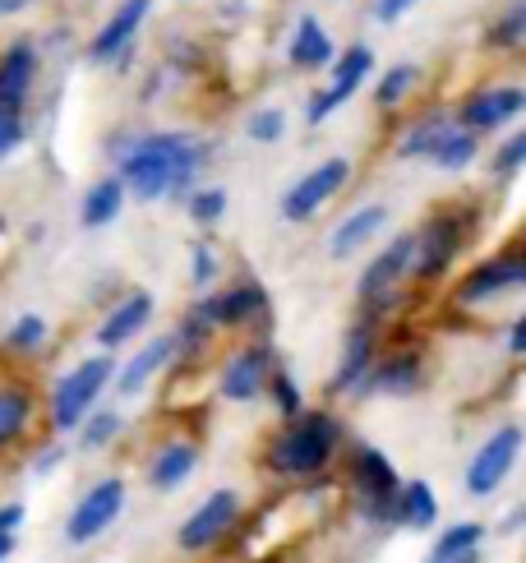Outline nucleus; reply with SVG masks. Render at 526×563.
I'll list each match as a JSON object with an SVG mask.
<instances>
[{
	"label": "nucleus",
	"instance_id": "obj_1",
	"mask_svg": "<svg viewBox=\"0 0 526 563\" xmlns=\"http://www.w3.org/2000/svg\"><path fill=\"white\" fill-rule=\"evenodd\" d=\"M208 148L189 134H149L130 139L121 153V180L139 203H157L166 195H180L189 176H199Z\"/></svg>",
	"mask_w": 526,
	"mask_h": 563
},
{
	"label": "nucleus",
	"instance_id": "obj_2",
	"mask_svg": "<svg viewBox=\"0 0 526 563\" xmlns=\"http://www.w3.org/2000/svg\"><path fill=\"white\" fill-rule=\"evenodd\" d=\"M342 449V426L328 411H296L292 426H286L273 449H269V466L282 481H309L319 476L324 466L332 462V453Z\"/></svg>",
	"mask_w": 526,
	"mask_h": 563
},
{
	"label": "nucleus",
	"instance_id": "obj_3",
	"mask_svg": "<svg viewBox=\"0 0 526 563\" xmlns=\"http://www.w3.org/2000/svg\"><path fill=\"white\" fill-rule=\"evenodd\" d=\"M347 481L355 489V504L370 522H397V472L388 453H379L374 443H361V449H351V462H347Z\"/></svg>",
	"mask_w": 526,
	"mask_h": 563
},
{
	"label": "nucleus",
	"instance_id": "obj_4",
	"mask_svg": "<svg viewBox=\"0 0 526 563\" xmlns=\"http://www.w3.org/2000/svg\"><path fill=\"white\" fill-rule=\"evenodd\" d=\"M111 374H116V361L107 356H88V361H79L75 369L65 374V379L56 384V393H52V420H56V430H79V420L98 407V397H102V388L111 384Z\"/></svg>",
	"mask_w": 526,
	"mask_h": 563
},
{
	"label": "nucleus",
	"instance_id": "obj_5",
	"mask_svg": "<svg viewBox=\"0 0 526 563\" xmlns=\"http://www.w3.org/2000/svg\"><path fill=\"white\" fill-rule=\"evenodd\" d=\"M467 245V227H462V213H435L425 227H420V236H412V260H406V277H416V282H439L452 260L462 254Z\"/></svg>",
	"mask_w": 526,
	"mask_h": 563
},
{
	"label": "nucleus",
	"instance_id": "obj_6",
	"mask_svg": "<svg viewBox=\"0 0 526 563\" xmlns=\"http://www.w3.org/2000/svg\"><path fill=\"white\" fill-rule=\"evenodd\" d=\"M522 457V426H504L494 430L481 449H475L471 466H467V489L475 499H490L498 485H504L513 476V466Z\"/></svg>",
	"mask_w": 526,
	"mask_h": 563
},
{
	"label": "nucleus",
	"instance_id": "obj_7",
	"mask_svg": "<svg viewBox=\"0 0 526 563\" xmlns=\"http://www.w3.org/2000/svg\"><path fill=\"white\" fill-rule=\"evenodd\" d=\"M121 508H125V481L121 476H107L88 489V495L75 504V512H69V522H65V541L69 545H88V541H98V536L121 518Z\"/></svg>",
	"mask_w": 526,
	"mask_h": 563
},
{
	"label": "nucleus",
	"instance_id": "obj_8",
	"mask_svg": "<svg viewBox=\"0 0 526 563\" xmlns=\"http://www.w3.org/2000/svg\"><path fill=\"white\" fill-rule=\"evenodd\" d=\"M347 180H351V162H347V157H328L324 167H315L309 176H300L292 190L282 195V218H286V222H309L332 195L347 190Z\"/></svg>",
	"mask_w": 526,
	"mask_h": 563
},
{
	"label": "nucleus",
	"instance_id": "obj_9",
	"mask_svg": "<svg viewBox=\"0 0 526 563\" xmlns=\"http://www.w3.org/2000/svg\"><path fill=\"white\" fill-rule=\"evenodd\" d=\"M332 60H338V56H332ZM328 69H332V84L319 88L315 98H309V107H305V121H309V125H324L332 111H342V107L351 102V92L361 88L365 75L374 69V52H370V46H347L342 60L328 65Z\"/></svg>",
	"mask_w": 526,
	"mask_h": 563
},
{
	"label": "nucleus",
	"instance_id": "obj_10",
	"mask_svg": "<svg viewBox=\"0 0 526 563\" xmlns=\"http://www.w3.org/2000/svg\"><path fill=\"white\" fill-rule=\"evenodd\" d=\"M235 522H241V495H235V489H218V495H208V499L185 518L176 545H180L185 554H204V550L218 545Z\"/></svg>",
	"mask_w": 526,
	"mask_h": 563
},
{
	"label": "nucleus",
	"instance_id": "obj_11",
	"mask_svg": "<svg viewBox=\"0 0 526 563\" xmlns=\"http://www.w3.org/2000/svg\"><path fill=\"white\" fill-rule=\"evenodd\" d=\"M517 287H526V260L517 250H508V254H494V260H485L481 268H471L462 277V287L452 291V300H458V305H481V300H494V296L517 291Z\"/></svg>",
	"mask_w": 526,
	"mask_h": 563
},
{
	"label": "nucleus",
	"instance_id": "obj_12",
	"mask_svg": "<svg viewBox=\"0 0 526 563\" xmlns=\"http://www.w3.org/2000/svg\"><path fill=\"white\" fill-rule=\"evenodd\" d=\"M149 10H153V0H121V5H116V14L102 23L98 33H92L88 60H92V65L125 60L130 46H134V37H139V29H143V19H149Z\"/></svg>",
	"mask_w": 526,
	"mask_h": 563
},
{
	"label": "nucleus",
	"instance_id": "obj_13",
	"mask_svg": "<svg viewBox=\"0 0 526 563\" xmlns=\"http://www.w3.org/2000/svg\"><path fill=\"white\" fill-rule=\"evenodd\" d=\"M195 310L212 323V328H245L254 319L269 314V291L259 282H235V287L218 291V296H204L195 300Z\"/></svg>",
	"mask_w": 526,
	"mask_h": 563
},
{
	"label": "nucleus",
	"instance_id": "obj_14",
	"mask_svg": "<svg viewBox=\"0 0 526 563\" xmlns=\"http://www.w3.org/2000/svg\"><path fill=\"white\" fill-rule=\"evenodd\" d=\"M425 379V356L420 351H393V356H374V365L365 369V379L355 384L351 393L355 397H374V393H393V397H406L416 393Z\"/></svg>",
	"mask_w": 526,
	"mask_h": 563
},
{
	"label": "nucleus",
	"instance_id": "obj_15",
	"mask_svg": "<svg viewBox=\"0 0 526 563\" xmlns=\"http://www.w3.org/2000/svg\"><path fill=\"white\" fill-rule=\"evenodd\" d=\"M526 111V92L522 88H485V92H471V98L458 107V121L475 134H485V130H498V125H508L517 121V115Z\"/></svg>",
	"mask_w": 526,
	"mask_h": 563
},
{
	"label": "nucleus",
	"instance_id": "obj_16",
	"mask_svg": "<svg viewBox=\"0 0 526 563\" xmlns=\"http://www.w3.org/2000/svg\"><path fill=\"white\" fill-rule=\"evenodd\" d=\"M269 369H273V351L269 346H245V351H235V356H227L218 388H222L227 402H254V397L263 393V384H269Z\"/></svg>",
	"mask_w": 526,
	"mask_h": 563
},
{
	"label": "nucleus",
	"instance_id": "obj_17",
	"mask_svg": "<svg viewBox=\"0 0 526 563\" xmlns=\"http://www.w3.org/2000/svg\"><path fill=\"white\" fill-rule=\"evenodd\" d=\"M374 356H379V319L365 314V319H355L351 333H347L338 374H332V393H351L355 384L365 379V369L374 365Z\"/></svg>",
	"mask_w": 526,
	"mask_h": 563
},
{
	"label": "nucleus",
	"instance_id": "obj_18",
	"mask_svg": "<svg viewBox=\"0 0 526 563\" xmlns=\"http://www.w3.org/2000/svg\"><path fill=\"white\" fill-rule=\"evenodd\" d=\"M172 361H176V338H172V333L153 338L149 346L139 351L134 361H125V365H121V374H111V379H116V393H121V397H139V393L149 388V384H153L157 374H162L166 365H172Z\"/></svg>",
	"mask_w": 526,
	"mask_h": 563
},
{
	"label": "nucleus",
	"instance_id": "obj_19",
	"mask_svg": "<svg viewBox=\"0 0 526 563\" xmlns=\"http://www.w3.org/2000/svg\"><path fill=\"white\" fill-rule=\"evenodd\" d=\"M388 222V208L384 203H365V208H355V213H347L338 227H332V236H328V254L332 260H347V254L355 250H365L379 231H384Z\"/></svg>",
	"mask_w": 526,
	"mask_h": 563
},
{
	"label": "nucleus",
	"instance_id": "obj_20",
	"mask_svg": "<svg viewBox=\"0 0 526 563\" xmlns=\"http://www.w3.org/2000/svg\"><path fill=\"white\" fill-rule=\"evenodd\" d=\"M406 260H412V236H397V241H388L384 250H379L361 273V300L397 291V282L406 277Z\"/></svg>",
	"mask_w": 526,
	"mask_h": 563
},
{
	"label": "nucleus",
	"instance_id": "obj_21",
	"mask_svg": "<svg viewBox=\"0 0 526 563\" xmlns=\"http://www.w3.org/2000/svg\"><path fill=\"white\" fill-rule=\"evenodd\" d=\"M149 323H153V296H149V291H130V296L107 314V323L98 328V342H102L107 351H116V346H125L130 338H139Z\"/></svg>",
	"mask_w": 526,
	"mask_h": 563
},
{
	"label": "nucleus",
	"instance_id": "obj_22",
	"mask_svg": "<svg viewBox=\"0 0 526 563\" xmlns=\"http://www.w3.org/2000/svg\"><path fill=\"white\" fill-rule=\"evenodd\" d=\"M33 79H37V52H33V42L6 46V52H0V102L23 107Z\"/></svg>",
	"mask_w": 526,
	"mask_h": 563
},
{
	"label": "nucleus",
	"instance_id": "obj_23",
	"mask_svg": "<svg viewBox=\"0 0 526 563\" xmlns=\"http://www.w3.org/2000/svg\"><path fill=\"white\" fill-rule=\"evenodd\" d=\"M125 199H130V190H125V180H121V176L92 180V185H88V195H84V203H79V222H84L88 231L111 227L116 218H121Z\"/></svg>",
	"mask_w": 526,
	"mask_h": 563
},
{
	"label": "nucleus",
	"instance_id": "obj_24",
	"mask_svg": "<svg viewBox=\"0 0 526 563\" xmlns=\"http://www.w3.org/2000/svg\"><path fill=\"white\" fill-rule=\"evenodd\" d=\"M195 466H199V443H166L149 466V485L162 489V495L166 489H180L189 476H195Z\"/></svg>",
	"mask_w": 526,
	"mask_h": 563
},
{
	"label": "nucleus",
	"instance_id": "obj_25",
	"mask_svg": "<svg viewBox=\"0 0 526 563\" xmlns=\"http://www.w3.org/2000/svg\"><path fill=\"white\" fill-rule=\"evenodd\" d=\"M397 522L412 531H429L439 522V495L429 481H412L397 489Z\"/></svg>",
	"mask_w": 526,
	"mask_h": 563
},
{
	"label": "nucleus",
	"instance_id": "obj_26",
	"mask_svg": "<svg viewBox=\"0 0 526 563\" xmlns=\"http://www.w3.org/2000/svg\"><path fill=\"white\" fill-rule=\"evenodd\" d=\"M332 56H338V52H332V37L324 33V23L315 14H305L296 37H292V65L296 69H328Z\"/></svg>",
	"mask_w": 526,
	"mask_h": 563
},
{
	"label": "nucleus",
	"instance_id": "obj_27",
	"mask_svg": "<svg viewBox=\"0 0 526 563\" xmlns=\"http://www.w3.org/2000/svg\"><path fill=\"white\" fill-rule=\"evenodd\" d=\"M481 541H485L481 522H458L429 545V559L435 563H471V559H481Z\"/></svg>",
	"mask_w": 526,
	"mask_h": 563
},
{
	"label": "nucleus",
	"instance_id": "obj_28",
	"mask_svg": "<svg viewBox=\"0 0 526 563\" xmlns=\"http://www.w3.org/2000/svg\"><path fill=\"white\" fill-rule=\"evenodd\" d=\"M29 420H33V393L29 388H0V453L14 449V443L29 434Z\"/></svg>",
	"mask_w": 526,
	"mask_h": 563
},
{
	"label": "nucleus",
	"instance_id": "obj_29",
	"mask_svg": "<svg viewBox=\"0 0 526 563\" xmlns=\"http://www.w3.org/2000/svg\"><path fill=\"white\" fill-rule=\"evenodd\" d=\"M475 153H481V139H475V130L467 125H448V134L435 144V153H429V162H435L439 172H467Z\"/></svg>",
	"mask_w": 526,
	"mask_h": 563
},
{
	"label": "nucleus",
	"instance_id": "obj_30",
	"mask_svg": "<svg viewBox=\"0 0 526 563\" xmlns=\"http://www.w3.org/2000/svg\"><path fill=\"white\" fill-rule=\"evenodd\" d=\"M448 115H425V121H416L412 130L402 134V144H397V157H429L435 153V144L448 134Z\"/></svg>",
	"mask_w": 526,
	"mask_h": 563
},
{
	"label": "nucleus",
	"instance_id": "obj_31",
	"mask_svg": "<svg viewBox=\"0 0 526 563\" xmlns=\"http://www.w3.org/2000/svg\"><path fill=\"white\" fill-rule=\"evenodd\" d=\"M416 84H420V69H416V65H393V69H384V75H379L374 102L384 107V111H393V107L406 102V92H412Z\"/></svg>",
	"mask_w": 526,
	"mask_h": 563
},
{
	"label": "nucleus",
	"instance_id": "obj_32",
	"mask_svg": "<svg viewBox=\"0 0 526 563\" xmlns=\"http://www.w3.org/2000/svg\"><path fill=\"white\" fill-rule=\"evenodd\" d=\"M79 426H84V453H102L107 443L121 434L125 420H121V411H88Z\"/></svg>",
	"mask_w": 526,
	"mask_h": 563
},
{
	"label": "nucleus",
	"instance_id": "obj_33",
	"mask_svg": "<svg viewBox=\"0 0 526 563\" xmlns=\"http://www.w3.org/2000/svg\"><path fill=\"white\" fill-rule=\"evenodd\" d=\"M485 42H490V46H498V52H513V46H522V42H526V0H513L508 14L498 19L494 29L485 33Z\"/></svg>",
	"mask_w": 526,
	"mask_h": 563
},
{
	"label": "nucleus",
	"instance_id": "obj_34",
	"mask_svg": "<svg viewBox=\"0 0 526 563\" xmlns=\"http://www.w3.org/2000/svg\"><path fill=\"white\" fill-rule=\"evenodd\" d=\"M212 333H218V328H212L199 310H189V314H185V323L176 328L172 338H176V351H180V356H185V361H195L199 351L208 346V338H212Z\"/></svg>",
	"mask_w": 526,
	"mask_h": 563
},
{
	"label": "nucleus",
	"instance_id": "obj_35",
	"mask_svg": "<svg viewBox=\"0 0 526 563\" xmlns=\"http://www.w3.org/2000/svg\"><path fill=\"white\" fill-rule=\"evenodd\" d=\"M46 338H52V323H46L42 314H23L6 328V346L10 351H37Z\"/></svg>",
	"mask_w": 526,
	"mask_h": 563
},
{
	"label": "nucleus",
	"instance_id": "obj_36",
	"mask_svg": "<svg viewBox=\"0 0 526 563\" xmlns=\"http://www.w3.org/2000/svg\"><path fill=\"white\" fill-rule=\"evenodd\" d=\"M227 190H222V185H204V190H195V195H189V218H195V222H204V227H212V222H218L222 213H227Z\"/></svg>",
	"mask_w": 526,
	"mask_h": 563
},
{
	"label": "nucleus",
	"instance_id": "obj_37",
	"mask_svg": "<svg viewBox=\"0 0 526 563\" xmlns=\"http://www.w3.org/2000/svg\"><path fill=\"white\" fill-rule=\"evenodd\" d=\"M263 388H269V397H273V407L286 416V420H292L300 407H305V397H300V388H296V379H292V374H286V369H269V384H263Z\"/></svg>",
	"mask_w": 526,
	"mask_h": 563
},
{
	"label": "nucleus",
	"instance_id": "obj_38",
	"mask_svg": "<svg viewBox=\"0 0 526 563\" xmlns=\"http://www.w3.org/2000/svg\"><path fill=\"white\" fill-rule=\"evenodd\" d=\"M245 134L254 139V144H277V139L286 134V111H282V107H263V111H254L250 121H245Z\"/></svg>",
	"mask_w": 526,
	"mask_h": 563
},
{
	"label": "nucleus",
	"instance_id": "obj_39",
	"mask_svg": "<svg viewBox=\"0 0 526 563\" xmlns=\"http://www.w3.org/2000/svg\"><path fill=\"white\" fill-rule=\"evenodd\" d=\"M522 162H526V134L517 130V134L504 139V148L494 153V176H504V180L517 176V172H522Z\"/></svg>",
	"mask_w": 526,
	"mask_h": 563
},
{
	"label": "nucleus",
	"instance_id": "obj_40",
	"mask_svg": "<svg viewBox=\"0 0 526 563\" xmlns=\"http://www.w3.org/2000/svg\"><path fill=\"white\" fill-rule=\"evenodd\" d=\"M23 144V107L0 102V157Z\"/></svg>",
	"mask_w": 526,
	"mask_h": 563
},
{
	"label": "nucleus",
	"instance_id": "obj_41",
	"mask_svg": "<svg viewBox=\"0 0 526 563\" xmlns=\"http://www.w3.org/2000/svg\"><path fill=\"white\" fill-rule=\"evenodd\" d=\"M189 277H195V287H208V282L218 277V260H212V245H195V254H189Z\"/></svg>",
	"mask_w": 526,
	"mask_h": 563
},
{
	"label": "nucleus",
	"instance_id": "obj_42",
	"mask_svg": "<svg viewBox=\"0 0 526 563\" xmlns=\"http://www.w3.org/2000/svg\"><path fill=\"white\" fill-rule=\"evenodd\" d=\"M420 0H374V19L379 23H397L406 10H416Z\"/></svg>",
	"mask_w": 526,
	"mask_h": 563
},
{
	"label": "nucleus",
	"instance_id": "obj_43",
	"mask_svg": "<svg viewBox=\"0 0 526 563\" xmlns=\"http://www.w3.org/2000/svg\"><path fill=\"white\" fill-rule=\"evenodd\" d=\"M61 457H65L61 443H52V449H42V453L33 457V476H52L56 466H61Z\"/></svg>",
	"mask_w": 526,
	"mask_h": 563
},
{
	"label": "nucleus",
	"instance_id": "obj_44",
	"mask_svg": "<svg viewBox=\"0 0 526 563\" xmlns=\"http://www.w3.org/2000/svg\"><path fill=\"white\" fill-rule=\"evenodd\" d=\"M23 518H29V508H23V504H6V508H0V531H19Z\"/></svg>",
	"mask_w": 526,
	"mask_h": 563
},
{
	"label": "nucleus",
	"instance_id": "obj_45",
	"mask_svg": "<svg viewBox=\"0 0 526 563\" xmlns=\"http://www.w3.org/2000/svg\"><path fill=\"white\" fill-rule=\"evenodd\" d=\"M508 351H513V356H522V351H526V319H513V328H508Z\"/></svg>",
	"mask_w": 526,
	"mask_h": 563
},
{
	"label": "nucleus",
	"instance_id": "obj_46",
	"mask_svg": "<svg viewBox=\"0 0 526 563\" xmlns=\"http://www.w3.org/2000/svg\"><path fill=\"white\" fill-rule=\"evenodd\" d=\"M29 5H37V0H0V19H10V14H23Z\"/></svg>",
	"mask_w": 526,
	"mask_h": 563
},
{
	"label": "nucleus",
	"instance_id": "obj_47",
	"mask_svg": "<svg viewBox=\"0 0 526 563\" xmlns=\"http://www.w3.org/2000/svg\"><path fill=\"white\" fill-rule=\"evenodd\" d=\"M14 545H19V541H14V531H0V559H10Z\"/></svg>",
	"mask_w": 526,
	"mask_h": 563
},
{
	"label": "nucleus",
	"instance_id": "obj_48",
	"mask_svg": "<svg viewBox=\"0 0 526 563\" xmlns=\"http://www.w3.org/2000/svg\"><path fill=\"white\" fill-rule=\"evenodd\" d=\"M0 231H6V218H0Z\"/></svg>",
	"mask_w": 526,
	"mask_h": 563
}]
</instances>
